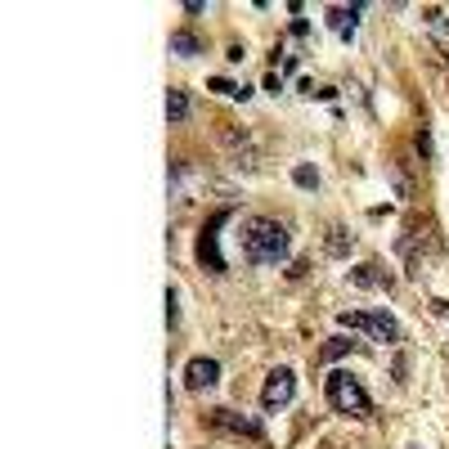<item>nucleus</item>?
I'll return each instance as SVG.
<instances>
[{
    "instance_id": "f8f14e48",
    "label": "nucleus",
    "mask_w": 449,
    "mask_h": 449,
    "mask_svg": "<svg viewBox=\"0 0 449 449\" xmlns=\"http://www.w3.org/2000/svg\"><path fill=\"white\" fill-rule=\"evenodd\" d=\"M207 90L229 94V99H251V90H247V86H234V81H224V77H212V81H207Z\"/></svg>"
},
{
    "instance_id": "f03ea898",
    "label": "nucleus",
    "mask_w": 449,
    "mask_h": 449,
    "mask_svg": "<svg viewBox=\"0 0 449 449\" xmlns=\"http://www.w3.org/2000/svg\"><path fill=\"white\" fill-rule=\"evenodd\" d=\"M324 391H328V404L337 413H346V418H369L373 413V400H369V391H364L350 373H328V382H324Z\"/></svg>"
},
{
    "instance_id": "ddd939ff",
    "label": "nucleus",
    "mask_w": 449,
    "mask_h": 449,
    "mask_svg": "<svg viewBox=\"0 0 449 449\" xmlns=\"http://www.w3.org/2000/svg\"><path fill=\"white\" fill-rule=\"evenodd\" d=\"M292 180H297L301 189H319V171H315V166H305V162L292 166Z\"/></svg>"
},
{
    "instance_id": "a211bd4d",
    "label": "nucleus",
    "mask_w": 449,
    "mask_h": 449,
    "mask_svg": "<svg viewBox=\"0 0 449 449\" xmlns=\"http://www.w3.org/2000/svg\"><path fill=\"white\" fill-rule=\"evenodd\" d=\"M418 153H423V162H431V135L418 131Z\"/></svg>"
},
{
    "instance_id": "2eb2a0df",
    "label": "nucleus",
    "mask_w": 449,
    "mask_h": 449,
    "mask_svg": "<svg viewBox=\"0 0 449 449\" xmlns=\"http://www.w3.org/2000/svg\"><path fill=\"white\" fill-rule=\"evenodd\" d=\"M350 346H355V342H346V337H332V342L324 346V359H337V355H346Z\"/></svg>"
},
{
    "instance_id": "6e6552de",
    "label": "nucleus",
    "mask_w": 449,
    "mask_h": 449,
    "mask_svg": "<svg viewBox=\"0 0 449 449\" xmlns=\"http://www.w3.org/2000/svg\"><path fill=\"white\" fill-rule=\"evenodd\" d=\"M328 23H332V32H337V36H346V40H350V36H355V27H359V5H350V9H346V5H337V9H328Z\"/></svg>"
},
{
    "instance_id": "9b49d317",
    "label": "nucleus",
    "mask_w": 449,
    "mask_h": 449,
    "mask_svg": "<svg viewBox=\"0 0 449 449\" xmlns=\"http://www.w3.org/2000/svg\"><path fill=\"white\" fill-rule=\"evenodd\" d=\"M350 278L359 288H391V274H382L377 265H359V270H350Z\"/></svg>"
},
{
    "instance_id": "4468645a",
    "label": "nucleus",
    "mask_w": 449,
    "mask_h": 449,
    "mask_svg": "<svg viewBox=\"0 0 449 449\" xmlns=\"http://www.w3.org/2000/svg\"><path fill=\"white\" fill-rule=\"evenodd\" d=\"M328 251H332V256H346V251H350L346 229H328Z\"/></svg>"
},
{
    "instance_id": "dca6fc26",
    "label": "nucleus",
    "mask_w": 449,
    "mask_h": 449,
    "mask_svg": "<svg viewBox=\"0 0 449 449\" xmlns=\"http://www.w3.org/2000/svg\"><path fill=\"white\" fill-rule=\"evenodd\" d=\"M166 324H180V305H175V288H166Z\"/></svg>"
},
{
    "instance_id": "7ed1b4c3",
    "label": "nucleus",
    "mask_w": 449,
    "mask_h": 449,
    "mask_svg": "<svg viewBox=\"0 0 449 449\" xmlns=\"http://www.w3.org/2000/svg\"><path fill=\"white\" fill-rule=\"evenodd\" d=\"M346 328H359V332H373L377 342H400V324L391 319L386 310H369V315H342Z\"/></svg>"
},
{
    "instance_id": "f3484780",
    "label": "nucleus",
    "mask_w": 449,
    "mask_h": 449,
    "mask_svg": "<svg viewBox=\"0 0 449 449\" xmlns=\"http://www.w3.org/2000/svg\"><path fill=\"white\" fill-rule=\"evenodd\" d=\"M427 27H431V32H440V36H445V13H440V9H427Z\"/></svg>"
},
{
    "instance_id": "20e7f679",
    "label": "nucleus",
    "mask_w": 449,
    "mask_h": 449,
    "mask_svg": "<svg viewBox=\"0 0 449 449\" xmlns=\"http://www.w3.org/2000/svg\"><path fill=\"white\" fill-rule=\"evenodd\" d=\"M292 396H297V377H292V369H274L270 377H265L261 409H265V413H274V409H283Z\"/></svg>"
},
{
    "instance_id": "1a4fd4ad",
    "label": "nucleus",
    "mask_w": 449,
    "mask_h": 449,
    "mask_svg": "<svg viewBox=\"0 0 449 449\" xmlns=\"http://www.w3.org/2000/svg\"><path fill=\"white\" fill-rule=\"evenodd\" d=\"M171 54H180V59H193V54H202V40L180 27V32H171Z\"/></svg>"
},
{
    "instance_id": "9d476101",
    "label": "nucleus",
    "mask_w": 449,
    "mask_h": 449,
    "mask_svg": "<svg viewBox=\"0 0 449 449\" xmlns=\"http://www.w3.org/2000/svg\"><path fill=\"white\" fill-rule=\"evenodd\" d=\"M185 117H189V94L185 90H166V121L180 126Z\"/></svg>"
},
{
    "instance_id": "39448f33",
    "label": "nucleus",
    "mask_w": 449,
    "mask_h": 449,
    "mask_svg": "<svg viewBox=\"0 0 449 449\" xmlns=\"http://www.w3.org/2000/svg\"><path fill=\"white\" fill-rule=\"evenodd\" d=\"M229 220V212H220L212 224L202 229V238H198V261H202V270L207 274H224V256H220V238H216V229Z\"/></svg>"
},
{
    "instance_id": "f257e3e1",
    "label": "nucleus",
    "mask_w": 449,
    "mask_h": 449,
    "mask_svg": "<svg viewBox=\"0 0 449 449\" xmlns=\"http://www.w3.org/2000/svg\"><path fill=\"white\" fill-rule=\"evenodd\" d=\"M243 256L251 265H278L288 256V224L270 216H251L243 224Z\"/></svg>"
},
{
    "instance_id": "423d86ee",
    "label": "nucleus",
    "mask_w": 449,
    "mask_h": 449,
    "mask_svg": "<svg viewBox=\"0 0 449 449\" xmlns=\"http://www.w3.org/2000/svg\"><path fill=\"white\" fill-rule=\"evenodd\" d=\"M216 382H220V364L212 355H198V359L185 364V386L189 391H212Z\"/></svg>"
},
{
    "instance_id": "0eeeda50",
    "label": "nucleus",
    "mask_w": 449,
    "mask_h": 449,
    "mask_svg": "<svg viewBox=\"0 0 449 449\" xmlns=\"http://www.w3.org/2000/svg\"><path fill=\"white\" fill-rule=\"evenodd\" d=\"M212 423H216L220 431H234V436H247V440H261V436H265L256 418H243V413H234V409H216Z\"/></svg>"
}]
</instances>
